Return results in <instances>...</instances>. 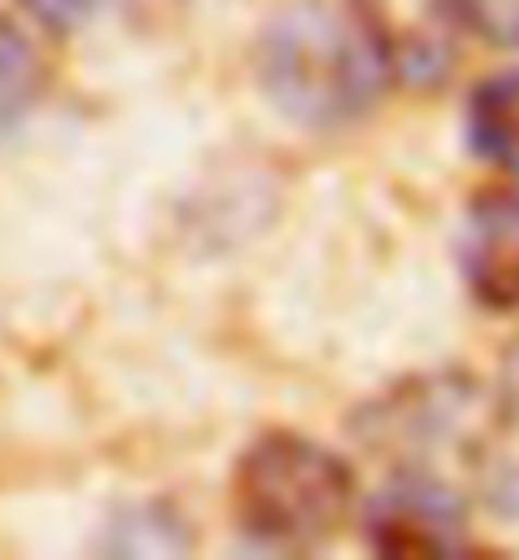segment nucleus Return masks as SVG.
Instances as JSON below:
<instances>
[{"instance_id": "6", "label": "nucleus", "mask_w": 519, "mask_h": 560, "mask_svg": "<svg viewBox=\"0 0 519 560\" xmlns=\"http://www.w3.org/2000/svg\"><path fill=\"white\" fill-rule=\"evenodd\" d=\"M469 291L489 311H519V189L499 184L469 205L459 240Z\"/></svg>"}, {"instance_id": "10", "label": "nucleus", "mask_w": 519, "mask_h": 560, "mask_svg": "<svg viewBox=\"0 0 519 560\" xmlns=\"http://www.w3.org/2000/svg\"><path fill=\"white\" fill-rule=\"evenodd\" d=\"M46 31H76L87 26L92 11H97V0H21Z\"/></svg>"}, {"instance_id": "7", "label": "nucleus", "mask_w": 519, "mask_h": 560, "mask_svg": "<svg viewBox=\"0 0 519 560\" xmlns=\"http://www.w3.org/2000/svg\"><path fill=\"white\" fill-rule=\"evenodd\" d=\"M469 143L484 163L519 174V72L479 82L469 97Z\"/></svg>"}, {"instance_id": "1", "label": "nucleus", "mask_w": 519, "mask_h": 560, "mask_svg": "<svg viewBox=\"0 0 519 560\" xmlns=\"http://www.w3.org/2000/svg\"><path fill=\"white\" fill-rule=\"evenodd\" d=\"M255 72L270 103L306 128H342L362 118L387 82L356 21L331 11L327 0H296L270 15L255 46Z\"/></svg>"}, {"instance_id": "8", "label": "nucleus", "mask_w": 519, "mask_h": 560, "mask_svg": "<svg viewBox=\"0 0 519 560\" xmlns=\"http://www.w3.org/2000/svg\"><path fill=\"white\" fill-rule=\"evenodd\" d=\"M46 88V57L26 31L0 15V138L26 118Z\"/></svg>"}, {"instance_id": "3", "label": "nucleus", "mask_w": 519, "mask_h": 560, "mask_svg": "<svg viewBox=\"0 0 519 560\" xmlns=\"http://www.w3.org/2000/svg\"><path fill=\"white\" fill-rule=\"evenodd\" d=\"M489 398L479 393V383L463 377H423V383H402L398 393H387L367 413L362 439L377 454L402 458L417 479H438L444 458H474L489 443Z\"/></svg>"}, {"instance_id": "2", "label": "nucleus", "mask_w": 519, "mask_h": 560, "mask_svg": "<svg viewBox=\"0 0 519 560\" xmlns=\"http://www.w3.org/2000/svg\"><path fill=\"white\" fill-rule=\"evenodd\" d=\"M229 504L255 546L311 550L352 520L356 474L337 448L275 428L239 454Z\"/></svg>"}, {"instance_id": "5", "label": "nucleus", "mask_w": 519, "mask_h": 560, "mask_svg": "<svg viewBox=\"0 0 519 560\" xmlns=\"http://www.w3.org/2000/svg\"><path fill=\"white\" fill-rule=\"evenodd\" d=\"M362 535H367L371 556L387 560H444V556H469V520H463V500L438 479H417L402 474L398 485H387L362 515Z\"/></svg>"}, {"instance_id": "9", "label": "nucleus", "mask_w": 519, "mask_h": 560, "mask_svg": "<svg viewBox=\"0 0 519 560\" xmlns=\"http://www.w3.org/2000/svg\"><path fill=\"white\" fill-rule=\"evenodd\" d=\"M453 11H459V26L474 31L479 42L519 51V0H453Z\"/></svg>"}, {"instance_id": "4", "label": "nucleus", "mask_w": 519, "mask_h": 560, "mask_svg": "<svg viewBox=\"0 0 519 560\" xmlns=\"http://www.w3.org/2000/svg\"><path fill=\"white\" fill-rule=\"evenodd\" d=\"M352 21L371 57L402 88H438L459 61V11L453 0H352Z\"/></svg>"}]
</instances>
